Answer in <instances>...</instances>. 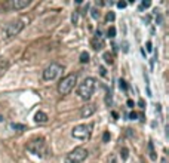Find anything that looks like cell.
Returning a JSON list of instances; mask_svg holds the SVG:
<instances>
[{
  "mask_svg": "<svg viewBox=\"0 0 169 163\" xmlns=\"http://www.w3.org/2000/svg\"><path fill=\"white\" fill-rule=\"evenodd\" d=\"M27 150L31 153V154L37 156V157H42L45 159L49 156V147H48V142H46L43 138H34L31 139L28 144H27Z\"/></svg>",
  "mask_w": 169,
  "mask_h": 163,
  "instance_id": "cell-1",
  "label": "cell"
},
{
  "mask_svg": "<svg viewBox=\"0 0 169 163\" xmlns=\"http://www.w3.org/2000/svg\"><path fill=\"white\" fill-rule=\"evenodd\" d=\"M95 87H97V82H95L94 77H86V79L79 85V87H77V95H79L82 99L88 101V99L94 95Z\"/></svg>",
  "mask_w": 169,
  "mask_h": 163,
  "instance_id": "cell-2",
  "label": "cell"
},
{
  "mask_svg": "<svg viewBox=\"0 0 169 163\" xmlns=\"http://www.w3.org/2000/svg\"><path fill=\"white\" fill-rule=\"evenodd\" d=\"M76 83H77V76L76 74H68V76L62 77L58 83V92L61 95H68L74 89Z\"/></svg>",
  "mask_w": 169,
  "mask_h": 163,
  "instance_id": "cell-3",
  "label": "cell"
},
{
  "mask_svg": "<svg viewBox=\"0 0 169 163\" xmlns=\"http://www.w3.org/2000/svg\"><path fill=\"white\" fill-rule=\"evenodd\" d=\"M92 129H94V125H92V123L77 125L76 128H73L71 135H73V138H76V139H80V141L89 139L90 135H92Z\"/></svg>",
  "mask_w": 169,
  "mask_h": 163,
  "instance_id": "cell-4",
  "label": "cell"
},
{
  "mask_svg": "<svg viewBox=\"0 0 169 163\" xmlns=\"http://www.w3.org/2000/svg\"><path fill=\"white\" fill-rule=\"evenodd\" d=\"M88 154L89 153L85 147H76L65 156V163H82L83 160H86Z\"/></svg>",
  "mask_w": 169,
  "mask_h": 163,
  "instance_id": "cell-5",
  "label": "cell"
},
{
  "mask_svg": "<svg viewBox=\"0 0 169 163\" xmlns=\"http://www.w3.org/2000/svg\"><path fill=\"white\" fill-rule=\"evenodd\" d=\"M24 27H25V24H24L22 19H16V21H12V22L6 24V27L3 28L4 37L12 39V37H15V36H18L19 33L22 31Z\"/></svg>",
  "mask_w": 169,
  "mask_h": 163,
  "instance_id": "cell-6",
  "label": "cell"
},
{
  "mask_svg": "<svg viewBox=\"0 0 169 163\" xmlns=\"http://www.w3.org/2000/svg\"><path fill=\"white\" fill-rule=\"evenodd\" d=\"M62 70H64V67H62L60 62H51V64L43 70V79L48 80V82L55 80L56 77L62 73Z\"/></svg>",
  "mask_w": 169,
  "mask_h": 163,
  "instance_id": "cell-7",
  "label": "cell"
},
{
  "mask_svg": "<svg viewBox=\"0 0 169 163\" xmlns=\"http://www.w3.org/2000/svg\"><path fill=\"white\" fill-rule=\"evenodd\" d=\"M92 48H94L95 50H99V49H102L104 48V37H102V34H101V31H97L95 33V36H94V39H92Z\"/></svg>",
  "mask_w": 169,
  "mask_h": 163,
  "instance_id": "cell-8",
  "label": "cell"
},
{
  "mask_svg": "<svg viewBox=\"0 0 169 163\" xmlns=\"http://www.w3.org/2000/svg\"><path fill=\"white\" fill-rule=\"evenodd\" d=\"M95 105L94 104H86L85 107H82V110H80V116H82L83 119H86V117H89V116H92V114L95 113Z\"/></svg>",
  "mask_w": 169,
  "mask_h": 163,
  "instance_id": "cell-9",
  "label": "cell"
},
{
  "mask_svg": "<svg viewBox=\"0 0 169 163\" xmlns=\"http://www.w3.org/2000/svg\"><path fill=\"white\" fill-rule=\"evenodd\" d=\"M30 4V0H12L11 2V8L15 11H21V9L27 8Z\"/></svg>",
  "mask_w": 169,
  "mask_h": 163,
  "instance_id": "cell-10",
  "label": "cell"
},
{
  "mask_svg": "<svg viewBox=\"0 0 169 163\" xmlns=\"http://www.w3.org/2000/svg\"><path fill=\"white\" fill-rule=\"evenodd\" d=\"M48 114L43 113V111H37L36 113V116H34V120L37 122V123H46L48 122Z\"/></svg>",
  "mask_w": 169,
  "mask_h": 163,
  "instance_id": "cell-11",
  "label": "cell"
},
{
  "mask_svg": "<svg viewBox=\"0 0 169 163\" xmlns=\"http://www.w3.org/2000/svg\"><path fill=\"white\" fill-rule=\"evenodd\" d=\"M148 153H150V159L151 160H156L157 157H156V153H154V148H153V144L151 142H148Z\"/></svg>",
  "mask_w": 169,
  "mask_h": 163,
  "instance_id": "cell-12",
  "label": "cell"
},
{
  "mask_svg": "<svg viewBox=\"0 0 169 163\" xmlns=\"http://www.w3.org/2000/svg\"><path fill=\"white\" fill-rule=\"evenodd\" d=\"M88 61H89V53H88V52H82V53H80V62L85 64V62H88Z\"/></svg>",
  "mask_w": 169,
  "mask_h": 163,
  "instance_id": "cell-13",
  "label": "cell"
},
{
  "mask_svg": "<svg viewBox=\"0 0 169 163\" xmlns=\"http://www.w3.org/2000/svg\"><path fill=\"white\" fill-rule=\"evenodd\" d=\"M128 148H122V151H120V154H122V159H123V160H128V157H129V154H128Z\"/></svg>",
  "mask_w": 169,
  "mask_h": 163,
  "instance_id": "cell-14",
  "label": "cell"
},
{
  "mask_svg": "<svg viewBox=\"0 0 169 163\" xmlns=\"http://www.w3.org/2000/svg\"><path fill=\"white\" fill-rule=\"evenodd\" d=\"M104 59H105V62H107V64H110V65L113 64V57L110 55L108 52H107V53H104Z\"/></svg>",
  "mask_w": 169,
  "mask_h": 163,
  "instance_id": "cell-15",
  "label": "cell"
},
{
  "mask_svg": "<svg viewBox=\"0 0 169 163\" xmlns=\"http://www.w3.org/2000/svg\"><path fill=\"white\" fill-rule=\"evenodd\" d=\"M107 36L113 39L114 36H116V28H114V27H110V28H108V31H107Z\"/></svg>",
  "mask_w": 169,
  "mask_h": 163,
  "instance_id": "cell-16",
  "label": "cell"
},
{
  "mask_svg": "<svg viewBox=\"0 0 169 163\" xmlns=\"http://www.w3.org/2000/svg\"><path fill=\"white\" fill-rule=\"evenodd\" d=\"M108 163H119V160H117V157L114 154H111L108 157Z\"/></svg>",
  "mask_w": 169,
  "mask_h": 163,
  "instance_id": "cell-17",
  "label": "cell"
},
{
  "mask_svg": "<svg viewBox=\"0 0 169 163\" xmlns=\"http://www.w3.org/2000/svg\"><path fill=\"white\" fill-rule=\"evenodd\" d=\"M119 86H120V89H123V91H126V82L125 80H119Z\"/></svg>",
  "mask_w": 169,
  "mask_h": 163,
  "instance_id": "cell-18",
  "label": "cell"
},
{
  "mask_svg": "<svg viewBox=\"0 0 169 163\" xmlns=\"http://www.w3.org/2000/svg\"><path fill=\"white\" fill-rule=\"evenodd\" d=\"M113 19H114V13L108 12V13H107V21H113Z\"/></svg>",
  "mask_w": 169,
  "mask_h": 163,
  "instance_id": "cell-19",
  "label": "cell"
},
{
  "mask_svg": "<svg viewBox=\"0 0 169 163\" xmlns=\"http://www.w3.org/2000/svg\"><path fill=\"white\" fill-rule=\"evenodd\" d=\"M150 2H143V3H141V9H144V8H150Z\"/></svg>",
  "mask_w": 169,
  "mask_h": 163,
  "instance_id": "cell-20",
  "label": "cell"
},
{
  "mask_svg": "<svg viewBox=\"0 0 169 163\" xmlns=\"http://www.w3.org/2000/svg\"><path fill=\"white\" fill-rule=\"evenodd\" d=\"M102 139H104V142H107V141L110 139V133H108V132H105V133H104V137H102Z\"/></svg>",
  "mask_w": 169,
  "mask_h": 163,
  "instance_id": "cell-21",
  "label": "cell"
},
{
  "mask_svg": "<svg viewBox=\"0 0 169 163\" xmlns=\"http://www.w3.org/2000/svg\"><path fill=\"white\" fill-rule=\"evenodd\" d=\"M99 73H101V76H107V73H105V68H104V67H99Z\"/></svg>",
  "mask_w": 169,
  "mask_h": 163,
  "instance_id": "cell-22",
  "label": "cell"
},
{
  "mask_svg": "<svg viewBox=\"0 0 169 163\" xmlns=\"http://www.w3.org/2000/svg\"><path fill=\"white\" fill-rule=\"evenodd\" d=\"M117 6H119V8H126V2H119Z\"/></svg>",
  "mask_w": 169,
  "mask_h": 163,
  "instance_id": "cell-23",
  "label": "cell"
},
{
  "mask_svg": "<svg viewBox=\"0 0 169 163\" xmlns=\"http://www.w3.org/2000/svg\"><path fill=\"white\" fill-rule=\"evenodd\" d=\"M129 119H131V120H135V119H136V113H131V114H129Z\"/></svg>",
  "mask_w": 169,
  "mask_h": 163,
  "instance_id": "cell-24",
  "label": "cell"
},
{
  "mask_svg": "<svg viewBox=\"0 0 169 163\" xmlns=\"http://www.w3.org/2000/svg\"><path fill=\"white\" fill-rule=\"evenodd\" d=\"M92 16H94V18L97 19L98 16H99V13H97V11H95V9H94V11H92Z\"/></svg>",
  "mask_w": 169,
  "mask_h": 163,
  "instance_id": "cell-25",
  "label": "cell"
},
{
  "mask_svg": "<svg viewBox=\"0 0 169 163\" xmlns=\"http://www.w3.org/2000/svg\"><path fill=\"white\" fill-rule=\"evenodd\" d=\"M128 107H131V108L134 107V101H132V99H129V101H128Z\"/></svg>",
  "mask_w": 169,
  "mask_h": 163,
  "instance_id": "cell-26",
  "label": "cell"
},
{
  "mask_svg": "<svg viewBox=\"0 0 169 163\" xmlns=\"http://www.w3.org/2000/svg\"><path fill=\"white\" fill-rule=\"evenodd\" d=\"M147 49H148V50H151V42H148V43H147Z\"/></svg>",
  "mask_w": 169,
  "mask_h": 163,
  "instance_id": "cell-27",
  "label": "cell"
},
{
  "mask_svg": "<svg viewBox=\"0 0 169 163\" xmlns=\"http://www.w3.org/2000/svg\"><path fill=\"white\" fill-rule=\"evenodd\" d=\"M138 104H139V107H144V101H143V99H139Z\"/></svg>",
  "mask_w": 169,
  "mask_h": 163,
  "instance_id": "cell-28",
  "label": "cell"
}]
</instances>
